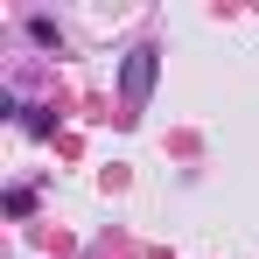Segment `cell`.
Listing matches in <instances>:
<instances>
[{
    "label": "cell",
    "mask_w": 259,
    "mask_h": 259,
    "mask_svg": "<svg viewBox=\"0 0 259 259\" xmlns=\"http://www.w3.org/2000/svg\"><path fill=\"white\" fill-rule=\"evenodd\" d=\"M154 70H161L154 49H133V56H126V77H119V105H126V119H140V105H147V91H154Z\"/></svg>",
    "instance_id": "6da1fadb"
}]
</instances>
